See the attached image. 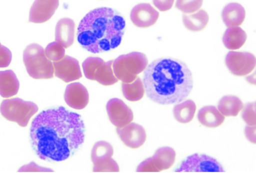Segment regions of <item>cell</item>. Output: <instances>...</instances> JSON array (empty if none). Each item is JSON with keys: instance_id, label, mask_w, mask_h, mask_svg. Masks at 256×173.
<instances>
[{"instance_id": "obj_1", "label": "cell", "mask_w": 256, "mask_h": 173, "mask_svg": "<svg viewBox=\"0 0 256 173\" xmlns=\"http://www.w3.org/2000/svg\"><path fill=\"white\" fill-rule=\"evenodd\" d=\"M84 132L81 116L60 106L44 110L34 119L30 128V141L40 159L62 162L81 147Z\"/></svg>"}, {"instance_id": "obj_2", "label": "cell", "mask_w": 256, "mask_h": 173, "mask_svg": "<svg viewBox=\"0 0 256 173\" xmlns=\"http://www.w3.org/2000/svg\"><path fill=\"white\" fill-rule=\"evenodd\" d=\"M143 83L148 97L163 105L184 101L193 88L192 73L180 60L162 57L155 59L145 69Z\"/></svg>"}, {"instance_id": "obj_3", "label": "cell", "mask_w": 256, "mask_h": 173, "mask_svg": "<svg viewBox=\"0 0 256 173\" xmlns=\"http://www.w3.org/2000/svg\"><path fill=\"white\" fill-rule=\"evenodd\" d=\"M126 21L119 12L102 7L90 11L80 20L77 40L92 53L111 51L118 47L126 30Z\"/></svg>"}, {"instance_id": "obj_4", "label": "cell", "mask_w": 256, "mask_h": 173, "mask_svg": "<svg viewBox=\"0 0 256 173\" xmlns=\"http://www.w3.org/2000/svg\"><path fill=\"white\" fill-rule=\"evenodd\" d=\"M23 62L28 74L35 79L54 77L53 63L46 56L44 48L37 43L28 45L23 52Z\"/></svg>"}, {"instance_id": "obj_5", "label": "cell", "mask_w": 256, "mask_h": 173, "mask_svg": "<svg viewBox=\"0 0 256 173\" xmlns=\"http://www.w3.org/2000/svg\"><path fill=\"white\" fill-rule=\"evenodd\" d=\"M148 64L146 55L140 52L122 54L113 60L112 69L116 77L123 83H131L145 70Z\"/></svg>"}, {"instance_id": "obj_6", "label": "cell", "mask_w": 256, "mask_h": 173, "mask_svg": "<svg viewBox=\"0 0 256 173\" xmlns=\"http://www.w3.org/2000/svg\"><path fill=\"white\" fill-rule=\"evenodd\" d=\"M38 110V106L34 103L19 98L4 100L0 105L2 116L7 120L16 123L22 127L28 125L30 118Z\"/></svg>"}, {"instance_id": "obj_7", "label": "cell", "mask_w": 256, "mask_h": 173, "mask_svg": "<svg viewBox=\"0 0 256 173\" xmlns=\"http://www.w3.org/2000/svg\"><path fill=\"white\" fill-rule=\"evenodd\" d=\"M176 172H224L222 165L215 159L205 154H194L180 164Z\"/></svg>"}, {"instance_id": "obj_8", "label": "cell", "mask_w": 256, "mask_h": 173, "mask_svg": "<svg viewBox=\"0 0 256 173\" xmlns=\"http://www.w3.org/2000/svg\"><path fill=\"white\" fill-rule=\"evenodd\" d=\"M226 64L234 75L243 76L250 73L255 68L256 57L248 52L230 51L225 58Z\"/></svg>"}, {"instance_id": "obj_9", "label": "cell", "mask_w": 256, "mask_h": 173, "mask_svg": "<svg viewBox=\"0 0 256 173\" xmlns=\"http://www.w3.org/2000/svg\"><path fill=\"white\" fill-rule=\"evenodd\" d=\"M106 110L110 121L117 128L126 126L134 119L132 109L118 98L109 100L106 105Z\"/></svg>"}, {"instance_id": "obj_10", "label": "cell", "mask_w": 256, "mask_h": 173, "mask_svg": "<svg viewBox=\"0 0 256 173\" xmlns=\"http://www.w3.org/2000/svg\"><path fill=\"white\" fill-rule=\"evenodd\" d=\"M56 77L66 83L80 79L82 77L78 61L65 55L60 60L52 62Z\"/></svg>"}, {"instance_id": "obj_11", "label": "cell", "mask_w": 256, "mask_h": 173, "mask_svg": "<svg viewBox=\"0 0 256 173\" xmlns=\"http://www.w3.org/2000/svg\"><path fill=\"white\" fill-rule=\"evenodd\" d=\"M116 133L126 147L137 149L142 146L146 139L144 128L140 125L130 122L126 126L116 129Z\"/></svg>"}, {"instance_id": "obj_12", "label": "cell", "mask_w": 256, "mask_h": 173, "mask_svg": "<svg viewBox=\"0 0 256 173\" xmlns=\"http://www.w3.org/2000/svg\"><path fill=\"white\" fill-rule=\"evenodd\" d=\"M159 17V12L148 3H140L131 10L130 18L136 26L146 28L153 25Z\"/></svg>"}, {"instance_id": "obj_13", "label": "cell", "mask_w": 256, "mask_h": 173, "mask_svg": "<svg viewBox=\"0 0 256 173\" xmlns=\"http://www.w3.org/2000/svg\"><path fill=\"white\" fill-rule=\"evenodd\" d=\"M59 0H34L29 14L28 21L42 23L48 20L58 8Z\"/></svg>"}, {"instance_id": "obj_14", "label": "cell", "mask_w": 256, "mask_h": 173, "mask_svg": "<svg viewBox=\"0 0 256 173\" xmlns=\"http://www.w3.org/2000/svg\"><path fill=\"white\" fill-rule=\"evenodd\" d=\"M64 99L69 107L76 110H82L88 103L89 94L86 87L80 83H72L66 88Z\"/></svg>"}, {"instance_id": "obj_15", "label": "cell", "mask_w": 256, "mask_h": 173, "mask_svg": "<svg viewBox=\"0 0 256 173\" xmlns=\"http://www.w3.org/2000/svg\"><path fill=\"white\" fill-rule=\"evenodd\" d=\"M76 23L70 18H62L57 22L55 40L64 48L71 46L74 41Z\"/></svg>"}, {"instance_id": "obj_16", "label": "cell", "mask_w": 256, "mask_h": 173, "mask_svg": "<svg viewBox=\"0 0 256 173\" xmlns=\"http://www.w3.org/2000/svg\"><path fill=\"white\" fill-rule=\"evenodd\" d=\"M222 17L227 27H237L241 25L245 19V9L240 3H230L223 8Z\"/></svg>"}, {"instance_id": "obj_17", "label": "cell", "mask_w": 256, "mask_h": 173, "mask_svg": "<svg viewBox=\"0 0 256 173\" xmlns=\"http://www.w3.org/2000/svg\"><path fill=\"white\" fill-rule=\"evenodd\" d=\"M176 153L170 147L158 148L152 157L149 158L158 172L170 168L174 163Z\"/></svg>"}, {"instance_id": "obj_18", "label": "cell", "mask_w": 256, "mask_h": 173, "mask_svg": "<svg viewBox=\"0 0 256 173\" xmlns=\"http://www.w3.org/2000/svg\"><path fill=\"white\" fill-rule=\"evenodd\" d=\"M224 116L214 106H206L198 112V119L203 126L208 128H216L224 121Z\"/></svg>"}, {"instance_id": "obj_19", "label": "cell", "mask_w": 256, "mask_h": 173, "mask_svg": "<svg viewBox=\"0 0 256 173\" xmlns=\"http://www.w3.org/2000/svg\"><path fill=\"white\" fill-rule=\"evenodd\" d=\"M20 82L12 70L0 71V95L10 98L16 95L19 90Z\"/></svg>"}, {"instance_id": "obj_20", "label": "cell", "mask_w": 256, "mask_h": 173, "mask_svg": "<svg viewBox=\"0 0 256 173\" xmlns=\"http://www.w3.org/2000/svg\"><path fill=\"white\" fill-rule=\"evenodd\" d=\"M247 38L246 32L240 27H230L226 30L222 42L225 47L230 50L240 48Z\"/></svg>"}, {"instance_id": "obj_21", "label": "cell", "mask_w": 256, "mask_h": 173, "mask_svg": "<svg viewBox=\"0 0 256 173\" xmlns=\"http://www.w3.org/2000/svg\"><path fill=\"white\" fill-rule=\"evenodd\" d=\"M243 107L241 99L233 95L222 97L218 104V109L224 117L236 116Z\"/></svg>"}, {"instance_id": "obj_22", "label": "cell", "mask_w": 256, "mask_h": 173, "mask_svg": "<svg viewBox=\"0 0 256 173\" xmlns=\"http://www.w3.org/2000/svg\"><path fill=\"white\" fill-rule=\"evenodd\" d=\"M196 109V103L192 100L182 101L174 107V116L179 123L186 124L193 119Z\"/></svg>"}, {"instance_id": "obj_23", "label": "cell", "mask_w": 256, "mask_h": 173, "mask_svg": "<svg viewBox=\"0 0 256 173\" xmlns=\"http://www.w3.org/2000/svg\"><path fill=\"white\" fill-rule=\"evenodd\" d=\"M208 15L203 9H200L191 14H183L182 21L184 25L190 30L199 31L205 28L208 22Z\"/></svg>"}, {"instance_id": "obj_24", "label": "cell", "mask_w": 256, "mask_h": 173, "mask_svg": "<svg viewBox=\"0 0 256 173\" xmlns=\"http://www.w3.org/2000/svg\"><path fill=\"white\" fill-rule=\"evenodd\" d=\"M122 91L124 98L130 102L138 101L144 94L145 89L142 79L137 77L131 83H122Z\"/></svg>"}, {"instance_id": "obj_25", "label": "cell", "mask_w": 256, "mask_h": 173, "mask_svg": "<svg viewBox=\"0 0 256 173\" xmlns=\"http://www.w3.org/2000/svg\"><path fill=\"white\" fill-rule=\"evenodd\" d=\"M114 149L112 145L104 141L96 142L92 147L91 160L93 165L106 161L112 158Z\"/></svg>"}, {"instance_id": "obj_26", "label": "cell", "mask_w": 256, "mask_h": 173, "mask_svg": "<svg viewBox=\"0 0 256 173\" xmlns=\"http://www.w3.org/2000/svg\"><path fill=\"white\" fill-rule=\"evenodd\" d=\"M113 60L104 62L100 65L94 75V80L104 86H110L117 83L118 80L116 77L112 69Z\"/></svg>"}, {"instance_id": "obj_27", "label": "cell", "mask_w": 256, "mask_h": 173, "mask_svg": "<svg viewBox=\"0 0 256 173\" xmlns=\"http://www.w3.org/2000/svg\"><path fill=\"white\" fill-rule=\"evenodd\" d=\"M104 61L98 57L90 56L82 62V67L85 77L90 80H94V75L98 68Z\"/></svg>"}, {"instance_id": "obj_28", "label": "cell", "mask_w": 256, "mask_h": 173, "mask_svg": "<svg viewBox=\"0 0 256 173\" xmlns=\"http://www.w3.org/2000/svg\"><path fill=\"white\" fill-rule=\"evenodd\" d=\"M45 55L50 61L54 62L62 59L65 55V48L56 41L49 43L44 49Z\"/></svg>"}, {"instance_id": "obj_29", "label": "cell", "mask_w": 256, "mask_h": 173, "mask_svg": "<svg viewBox=\"0 0 256 173\" xmlns=\"http://www.w3.org/2000/svg\"><path fill=\"white\" fill-rule=\"evenodd\" d=\"M203 0H176V7L185 13H193L202 6Z\"/></svg>"}, {"instance_id": "obj_30", "label": "cell", "mask_w": 256, "mask_h": 173, "mask_svg": "<svg viewBox=\"0 0 256 173\" xmlns=\"http://www.w3.org/2000/svg\"><path fill=\"white\" fill-rule=\"evenodd\" d=\"M242 109V117L247 125L256 126V103L254 102L247 103Z\"/></svg>"}, {"instance_id": "obj_31", "label": "cell", "mask_w": 256, "mask_h": 173, "mask_svg": "<svg viewBox=\"0 0 256 173\" xmlns=\"http://www.w3.org/2000/svg\"><path fill=\"white\" fill-rule=\"evenodd\" d=\"M92 171L94 172H118L120 168L116 162L112 158L103 163L94 165Z\"/></svg>"}, {"instance_id": "obj_32", "label": "cell", "mask_w": 256, "mask_h": 173, "mask_svg": "<svg viewBox=\"0 0 256 173\" xmlns=\"http://www.w3.org/2000/svg\"><path fill=\"white\" fill-rule=\"evenodd\" d=\"M12 59L10 50L2 45L0 49V68H5L9 66Z\"/></svg>"}, {"instance_id": "obj_33", "label": "cell", "mask_w": 256, "mask_h": 173, "mask_svg": "<svg viewBox=\"0 0 256 173\" xmlns=\"http://www.w3.org/2000/svg\"><path fill=\"white\" fill-rule=\"evenodd\" d=\"M18 172H53L52 169L39 166L34 162L22 166Z\"/></svg>"}, {"instance_id": "obj_34", "label": "cell", "mask_w": 256, "mask_h": 173, "mask_svg": "<svg viewBox=\"0 0 256 173\" xmlns=\"http://www.w3.org/2000/svg\"><path fill=\"white\" fill-rule=\"evenodd\" d=\"M174 0H152L154 6L161 11H166L172 7Z\"/></svg>"}, {"instance_id": "obj_35", "label": "cell", "mask_w": 256, "mask_h": 173, "mask_svg": "<svg viewBox=\"0 0 256 173\" xmlns=\"http://www.w3.org/2000/svg\"><path fill=\"white\" fill-rule=\"evenodd\" d=\"M256 126L247 125L244 129V134L246 139L252 143L256 144Z\"/></svg>"}, {"instance_id": "obj_36", "label": "cell", "mask_w": 256, "mask_h": 173, "mask_svg": "<svg viewBox=\"0 0 256 173\" xmlns=\"http://www.w3.org/2000/svg\"><path fill=\"white\" fill-rule=\"evenodd\" d=\"M2 45V44L0 42V48H1Z\"/></svg>"}]
</instances>
